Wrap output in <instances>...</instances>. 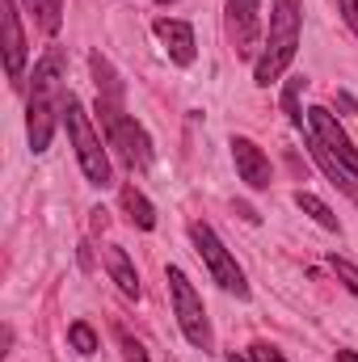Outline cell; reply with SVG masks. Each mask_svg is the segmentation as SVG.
Instances as JSON below:
<instances>
[{
    "mask_svg": "<svg viewBox=\"0 0 358 362\" xmlns=\"http://www.w3.org/2000/svg\"><path fill=\"white\" fill-rule=\"evenodd\" d=\"M64 51L51 47L42 55V64L34 68V93H30V114H25V127H30V148L34 152H47L51 148V135H55V122L64 118Z\"/></svg>",
    "mask_w": 358,
    "mask_h": 362,
    "instance_id": "obj_1",
    "label": "cell"
},
{
    "mask_svg": "<svg viewBox=\"0 0 358 362\" xmlns=\"http://www.w3.org/2000/svg\"><path fill=\"white\" fill-rule=\"evenodd\" d=\"M337 105H342L346 114H354V110H358V101H354V97H350V93H337Z\"/></svg>",
    "mask_w": 358,
    "mask_h": 362,
    "instance_id": "obj_23",
    "label": "cell"
},
{
    "mask_svg": "<svg viewBox=\"0 0 358 362\" xmlns=\"http://www.w3.org/2000/svg\"><path fill=\"white\" fill-rule=\"evenodd\" d=\"M295 206H299L304 215H312V219H316V223H321L325 232H342L337 215H333V211H329V206H325V202H321L316 194H304V189H299V194H295Z\"/></svg>",
    "mask_w": 358,
    "mask_h": 362,
    "instance_id": "obj_15",
    "label": "cell"
},
{
    "mask_svg": "<svg viewBox=\"0 0 358 362\" xmlns=\"http://www.w3.org/2000/svg\"><path fill=\"white\" fill-rule=\"evenodd\" d=\"M161 4H169V0H161Z\"/></svg>",
    "mask_w": 358,
    "mask_h": 362,
    "instance_id": "obj_26",
    "label": "cell"
},
{
    "mask_svg": "<svg viewBox=\"0 0 358 362\" xmlns=\"http://www.w3.org/2000/svg\"><path fill=\"white\" fill-rule=\"evenodd\" d=\"M118 341H122V354H127V362H148V350L127 333V329H118Z\"/></svg>",
    "mask_w": 358,
    "mask_h": 362,
    "instance_id": "obj_20",
    "label": "cell"
},
{
    "mask_svg": "<svg viewBox=\"0 0 358 362\" xmlns=\"http://www.w3.org/2000/svg\"><path fill=\"white\" fill-rule=\"evenodd\" d=\"M249 354H253V362H282V354H278L270 341H253V346H249Z\"/></svg>",
    "mask_w": 358,
    "mask_h": 362,
    "instance_id": "obj_21",
    "label": "cell"
},
{
    "mask_svg": "<svg viewBox=\"0 0 358 362\" xmlns=\"http://www.w3.org/2000/svg\"><path fill=\"white\" fill-rule=\"evenodd\" d=\"M68 341H72L76 354H97V333H93L85 320H76V325L68 329Z\"/></svg>",
    "mask_w": 358,
    "mask_h": 362,
    "instance_id": "obj_18",
    "label": "cell"
},
{
    "mask_svg": "<svg viewBox=\"0 0 358 362\" xmlns=\"http://www.w3.org/2000/svg\"><path fill=\"white\" fill-rule=\"evenodd\" d=\"M299 25H304V4H299V0H274L266 51H262V59L253 64V81H258V85H274V81L291 68L295 47H299Z\"/></svg>",
    "mask_w": 358,
    "mask_h": 362,
    "instance_id": "obj_2",
    "label": "cell"
},
{
    "mask_svg": "<svg viewBox=\"0 0 358 362\" xmlns=\"http://www.w3.org/2000/svg\"><path fill=\"white\" fill-rule=\"evenodd\" d=\"M64 127H68V135H72V148H76V160H81L85 177L105 189V185H110V156H105V148H101V135L93 131L85 105H81L72 93H68V101H64Z\"/></svg>",
    "mask_w": 358,
    "mask_h": 362,
    "instance_id": "obj_4",
    "label": "cell"
},
{
    "mask_svg": "<svg viewBox=\"0 0 358 362\" xmlns=\"http://www.w3.org/2000/svg\"><path fill=\"white\" fill-rule=\"evenodd\" d=\"M337 8H342V17H346V25L358 34V0H337Z\"/></svg>",
    "mask_w": 358,
    "mask_h": 362,
    "instance_id": "obj_22",
    "label": "cell"
},
{
    "mask_svg": "<svg viewBox=\"0 0 358 362\" xmlns=\"http://www.w3.org/2000/svg\"><path fill=\"white\" fill-rule=\"evenodd\" d=\"M258 13H262V0H228V30H232V47L241 59H253L258 51Z\"/></svg>",
    "mask_w": 358,
    "mask_h": 362,
    "instance_id": "obj_8",
    "label": "cell"
},
{
    "mask_svg": "<svg viewBox=\"0 0 358 362\" xmlns=\"http://www.w3.org/2000/svg\"><path fill=\"white\" fill-rule=\"evenodd\" d=\"M156 38L165 42L169 59L190 68L194 64V25L190 21H178V17H156Z\"/></svg>",
    "mask_w": 358,
    "mask_h": 362,
    "instance_id": "obj_11",
    "label": "cell"
},
{
    "mask_svg": "<svg viewBox=\"0 0 358 362\" xmlns=\"http://www.w3.org/2000/svg\"><path fill=\"white\" fill-rule=\"evenodd\" d=\"M337 362H358L354 350H337Z\"/></svg>",
    "mask_w": 358,
    "mask_h": 362,
    "instance_id": "obj_24",
    "label": "cell"
},
{
    "mask_svg": "<svg viewBox=\"0 0 358 362\" xmlns=\"http://www.w3.org/2000/svg\"><path fill=\"white\" fill-rule=\"evenodd\" d=\"M308 152H312V160H316V165L325 169V177L333 181V185H342V189H346V194H350V198L358 202L354 173H350V169H346V165H342V160H337V156H333V152H329L325 144H321V139H308Z\"/></svg>",
    "mask_w": 358,
    "mask_h": 362,
    "instance_id": "obj_12",
    "label": "cell"
},
{
    "mask_svg": "<svg viewBox=\"0 0 358 362\" xmlns=\"http://www.w3.org/2000/svg\"><path fill=\"white\" fill-rule=\"evenodd\" d=\"M105 270H110V278L118 282V291H122L127 299H139V274H135V266H131L127 249L110 245V249H105Z\"/></svg>",
    "mask_w": 358,
    "mask_h": 362,
    "instance_id": "obj_13",
    "label": "cell"
},
{
    "mask_svg": "<svg viewBox=\"0 0 358 362\" xmlns=\"http://www.w3.org/2000/svg\"><path fill=\"white\" fill-rule=\"evenodd\" d=\"M190 240H194V249H198V257L207 262V270H211V278L224 286V291H232L236 299H245L249 295V282H245V270L236 266V257L224 249V240L215 236V228L211 223H190Z\"/></svg>",
    "mask_w": 358,
    "mask_h": 362,
    "instance_id": "obj_5",
    "label": "cell"
},
{
    "mask_svg": "<svg viewBox=\"0 0 358 362\" xmlns=\"http://www.w3.org/2000/svg\"><path fill=\"white\" fill-rule=\"evenodd\" d=\"M38 25L47 34H59V21H64V0H38Z\"/></svg>",
    "mask_w": 358,
    "mask_h": 362,
    "instance_id": "obj_17",
    "label": "cell"
},
{
    "mask_svg": "<svg viewBox=\"0 0 358 362\" xmlns=\"http://www.w3.org/2000/svg\"><path fill=\"white\" fill-rule=\"evenodd\" d=\"M228 362H253V354H236V350H232V354H228Z\"/></svg>",
    "mask_w": 358,
    "mask_h": 362,
    "instance_id": "obj_25",
    "label": "cell"
},
{
    "mask_svg": "<svg viewBox=\"0 0 358 362\" xmlns=\"http://www.w3.org/2000/svg\"><path fill=\"white\" fill-rule=\"evenodd\" d=\"M97 114H101L110 148H118V156L131 169H148L152 165V139L131 114H122V89H97Z\"/></svg>",
    "mask_w": 358,
    "mask_h": 362,
    "instance_id": "obj_3",
    "label": "cell"
},
{
    "mask_svg": "<svg viewBox=\"0 0 358 362\" xmlns=\"http://www.w3.org/2000/svg\"><path fill=\"white\" fill-rule=\"evenodd\" d=\"M308 127H312V139H321V144H325V148H329V152H333V156H337V160H342V165L358 177V148H354V139L342 131V122H337L325 105H312V110H308Z\"/></svg>",
    "mask_w": 358,
    "mask_h": 362,
    "instance_id": "obj_7",
    "label": "cell"
},
{
    "mask_svg": "<svg viewBox=\"0 0 358 362\" xmlns=\"http://www.w3.org/2000/svg\"><path fill=\"white\" fill-rule=\"evenodd\" d=\"M122 206H127V215H131L135 228H144V232L156 228V211H152V202H148L135 185H122Z\"/></svg>",
    "mask_w": 358,
    "mask_h": 362,
    "instance_id": "obj_14",
    "label": "cell"
},
{
    "mask_svg": "<svg viewBox=\"0 0 358 362\" xmlns=\"http://www.w3.org/2000/svg\"><path fill=\"white\" fill-rule=\"evenodd\" d=\"M299 93H304V76H291L287 89H282V110L295 127H304V110H299Z\"/></svg>",
    "mask_w": 358,
    "mask_h": 362,
    "instance_id": "obj_16",
    "label": "cell"
},
{
    "mask_svg": "<svg viewBox=\"0 0 358 362\" xmlns=\"http://www.w3.org/2000/svg\"><path fill=\"white\" fill-rule=\"evenodd\" d=\"M4 72H8V81H21V72H25V30H21V17H17V4L13 0H4Z\"/></svg>",
    "mask_w": 358,
    "mask_h": 362,
    "instance_id": "obj_10",
    "label": "cell"
},
{
    "mask_svg": "<svg viewBox=\"0 0 358 362\" xmlns=\"http://www.w3.org/2000/svg\"><path fill=\"white\" fill-rule=\"evenodd\" d=\"M232 160L249 189H270V156L245 135H232Z\"/></svg>",
    "mask_w": 358,
    "mask_h": 362,
    "instance_id": "obj_9",
    "label": "cell"
},
{
    "mask_svg": "<svg viewBox=\"0 0 358 362\" xmlns=\"http://www.w3.org/2000/svg\"><path fill=\"white\" fill-rule=\"evenodd\" d=\"M329 270L337 274V278L346 282V291L358 299V266H354V262H346V257H337V253H333V257H329Z\"/></svg>",
    "mask_w": 358,
    "mask_h": 362,
    "instance_id": "obj_19",
    "label": "cell"
},
{
    "mask_svg": "<svg viewBox=\"0 0 358 362\" xmlns=\"http://www.w3.org/2000/svg\"><path fill=\"white\" fill-rule=\"evenodd\" d=\"M169 291H173V308H178V325L185 333V341L198 346V350H211V320H207V308H202L194 282L185 278V270L169 266Z\"/></svg>",
    "mask_w": 358,
    "mask_h": 362,
    "instance_id": "obj_6",
    "label": "cell"
}]
</instances>
